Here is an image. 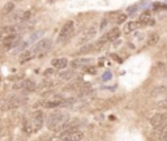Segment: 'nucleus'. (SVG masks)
Returning <instances> with one entry per match:
<instances>
[{
    "mask_svg": "<svg viewBox=\"0 0 167 141\" xmlns=\"http://www.w3.org/2000/svg\"><path fill=\"white\" fill-rule=\"evenodd\" d=\"M69 119V115L63 111H55L47 118V128L54 132H60L64 123Z\"/></svg>",
    "mask_w": 167,
    "mask_h": 141,
    "instance_id": "nucleus-1",
    "label": "nucleus"
},
{
    "mask_svg": "<svg viewBox=\"0 0 167 141\" xmlns=\"http://www.w3.org/2000/svg\"><path fill=\"white\" fill-rule=\"evenodd\" d=\"M43 123H45V114L41 110H35L32 113L30 119H29V124L32 127V131H39L42 128Z\"/></svg>",
    "mask_w": 167,
    "mask_h": 141,
    "instance_id": "nucleus-2",
    "label": "nucleus"
},
{
    "mask_svg": "<svg viewBox=\"0 0 167 141\" xmlns=\"http://www.w3.org/2000/svg\"><path fill=\"white\" fill-rule=\"evenodd\" d=\"M51 47H52V41L50 38H43L35 43V46L33 48V54L38 56H43V54H46L47 51L51 50Z\"/></svg>",
    "mask_w": 167,
    "mask_h": 141,
    "instance_id": "nucleus-3",
    "label": "nucleus"
},
{
    "mask_svg": "<svg viewBox=\"0 0 167 141\" xmlns=\"http://www.w3.org/2000/svg\"><path fill=\"white\" fill-rule=\"evenodd\" d=\"M84 138V132L80 129L60 132L59 141H81Z\"/></svg>",
    "mask_w": 167,
    "mask_h": 141,
    "instance_id": "nucleus-4",
    "label": "nucleus"
},
{
    "mask_svg": "<svg viewBox=\"0 0 167 141\" xmlns=\"http://www.w3.org/2000/svg\"><path fill=\"white\" fill-rule=\"evenodd\" d=\"M13 89L14 90H24L25 93H32L34 90H37V85H35V83L32 78H26L16 83L13 85Z\"/></svg>",
    "mask_w": 167,
    "mask_h": 141,
    "instance_id": "nucleus-5",
    "label": "nucleus"
},
{
    "mask_svg": "<svg viewBox=\"0 0 167 141\" xmlns=\"http://www.w3.org/2000/svg\"><path fill=\"white\" fill-rule=\"evenodd\" d=\"M73 32H75V22L69 20L63 25L59 35H57V42H64L65 39H68L73 34Z\"/></svg>",
    "mask_w": 167,
    "mask_h": 141,
    "instance_id": "nucleus-6",
    "label": "nucleus"
},
{
    "mask_svg": "<svg viewBox=\"0 0 167 141\" xmlns=\"http://www.w3.org/2000/svg\"><path fill=\"white\" fill-rule=\"evenodd\" d=\"M97 33H98V28L97 26H90L89 29H86L85 32H82L81 34H80V37H78V44H86V43H89L94 37L97 35Z\"/></svg>",
    "mask_w": 167,
    "mask_h": 141,
    "instance_id": "nucleus-7",
    "label": "nucleus"
},
{
    "mask_svg": "<svg viewBox=\"0 0 167 141\" xmlns=\"http://www.w3.org/2000/svg\"><path fill=\"white\" fill-rule=\"evenodd\" d=\"M27 103V97H22V95H12V97L7 101L5 103V108L11 110V108H17L21 107Z\"/></svg>",
    "mask_w": 167,
    "mask_h": 141,
    "instance_id": "nucleus-8",
    "label": "nucleus"
},
{
    "mask_svg": "<svg viewBox=\"0 0 167 141\" xmlns=\"http://www.w3.org/2000/svg\"><path fill=\"white\" fill-rule=\"evenodd\" d=\"M167 123V114L166 113H157L150 118V125L153 128H158Z\"/></svg>",
    "mask_w": 167,
    "mask_h": 141,
    "instance_id": "nucleus-9",
    "label": "nucleus"
},
{
    "mask_svg": "<svg viewBox=\"0 0 167 141\" xmlns=\"http://www.w3.org/2000/svg\"><path fill=\"white\" fill-rule=\"evenodd\" d=\"M2 41H3V47L5 50H11V48H13L20 42V37L16 35V34H12L9 37H5V38L2 39Z\"/></svg>",
    "mask_w": 167,
    "mask_h": 141,
    "instance_id": "nucleus-10",
    "label": "nucleus"
},
{
    "mask_svg": "<svg viewBox=\"0 0 167 141\" xmlns=\"http://www.w3.org/2000/svg\"><path fill=\"white\" fill-rule=\"evenodd\" d=\"M51 65H52V68H55L57 71H63L68 67V59L67 58H55L51 60Z\"/></svg>",
    "mask_w": 167,
    "mask_h": 141,
    "instance_id": "nucleus-11",
    "label": "nucleus"
},
{
    "mask_svg": "<svg viewBox=\"0 0 167 141\" xmlns=\"http://www.w3.org/2000/svg\"><path fill=\"white\" fill-rule=\"evenodd\" d=\"M139 24L145 25V26H154L155 25V20L151 17V14L149 12H144L140 18H139Z\"/></svg>",
    "mask_w": 167,
    "mask_h": 141,
    "instance_id": "nucleus-12",
    "label": "nucleus"
},
{
    "mask_svg": "<svg viewBox=\"0 0 167 141\" xmlns=\"http://www.w3.org/2000/svg\"><path fill=\"white\" fill-rule=\"evenodd\" d=\"M80 120L78 119H68L67 122L64 123V125L61 127V131L60 132H64V131H75L80 127Z\"/></svg>",
    "mask_w": 167,
    "mask_h": 141,
    "instance_id": "nucleus-13",
    "label": "nucleus"
},
{
    "mask_svg": "<svg viewBox=\"0 0 167 141\" xmlns=\"http://www.w3.org/2000/svg\"><path fill=\"white\" fill-rule=\"evenodd\" d=\"M154 136L158 141H167V123L161 125V127L155 128Z\"/></svg>",
    "mask_w": 167,
    "mask_h": 141,
    "instance_id": "nucleus-14",
    "label": "nucleus"
},
{
    "mask_svg": "<svg viewBox=\"0 0 167 141\" xmlns=\"http://www.w3.org/2000/svg\"><path fill=\"white\" fill-rule=\"evenodd\" d=\"M16 26L14 25H5L0 29V39H4L5 37H9L12 34H16Z\"/></svg>",
    "mask_w": 167,
    "mask_h": 141,
    "instance_id": "nucleus-15",
    "label": "nucleus"
},
{
    "mask_svg": "<svg viewBox=\"0 0 167 141\" xmlns=\"http://www.w3.org/2000/svg\"><path fill=\"white\" fill-rule=\"evenodd\" d=\"M91 63V59L90 58H78V59H75L73 62H72V67L73 68H81V67H85Z\"/></svg>",
    "mask_w": 167,
    "mask_h": 141,
    "instance_id": "nucleus-16",
    "label": "nucleus"
},
{
    "mask_svg": "<svg viewBox=\"0 0 167 141\" xmlns=\"http://www.w3.org/2000/svg\"><path fill=\"white\" fill-rule=\"evenodd\" d=\"M158 42H159V34L158 33H151V34L148 35V39H146L148 46L154 47V46H157V44H158Z\"/></svg>",
    "mask_w": 167,
    "mask_h": 141,
    "instance_id": "nucleus-17",
    "label": "nucleus"
},
{
    "mask_svg": "<svg viewBox=\"0 0 167 141\" xmlns=\"http://www.w3.org/2000/svg\"><path fill=\"white\" fill-rule=\"evenodd\" d=\"M14 8H16V5H14V3H13V2L5 3V5L2 8V14H3V16H8V14L13 13Z\"/></svg>",
    "mask_w": 167,
    "mask_h": 141,
    "instance_id": "nucleus-18",
    "label": "nucleus"
},
{
    "mask_svg": "<svg viewBox=\"0 0 167 141\" xmlns=\"http://www.w3.org/2000/svg\"><path fill=\"white\" fill-rule=\"evenodd\" d=\"M30 16H32L30 11H24V12H20V13H17L16 16H14V20H16V21H18V22H25L26 20H29V18H30Z\"/></svg>",
    "mask_w": 167,
    "mask_h": 141,
    "instance_id": "nucleus-19",
    "label": "nucleus"
},
{
    "mask_svg": "<svg viewBox=\"0 0 167 141\" xmlns=\"http://www.w3.org/2000/svg\"><path fill=\"white\" fill-rule=\"evenodd\" d=\"M140 26L141 25L137 21H129V22H127V24H125V33H132V32L137 30Z\"/></svg>",
    "mask_w": 167,
    "mask_h": 141,
    "instance_id": "nucleus-20",
    "label": "nucleus"
},
{
    "mask_svg": "<svg viewBox=\"0 0 167 141\" xmlns=\"http://www.w3.org/2000/svg\"><path fill=\"white\" fill-rule=\"evenodd\" d=\"M163 93H167V88L166 86H155L153 90H151V95L153 97H159V95H162Z\"/></svg>",
    "mask_w": 167,
    "mask_h": 141,
    "instance_id": "nucleus-21",
    "label": "nucleus"
},
{
    "mask_svg": "<svg viewBox=\"0 0 167 141\" xmlns=\"http://www.w3.org/2000/svg\"><path fill=\"white\" fill-rule=\"evenodd\" d=\"M33 58V53L32 51H25L20 55V63H25V62H29L30 59Z\"/></svg>",
    "mask_w": 167,
    "mask_h": 141,
    "instance_id": "nucleus-22",
    "label": "nucleus"
},
{
    "mask_svg": "<svg viewBox=\"0 0 167 141\" xmlns=\"http://www.w3.org/2000/svg\"><path fill=\"white\" fill-rule=\"evenodd\" d=\"M73 76H75L73 69H68V71H64L60 73V78H63V80H71V78H73Z\"/></svg>",
    "mask_w": 167,
    "mask_h": 141,
    "instance_id": "nucleus-23",
    "label": "nucleus"
},
{
    "mask_svg": "<svg viewBox=\"0 0 167 141\" xmlns=\"http://www.w3.org/2000/svg\"><path fill=\"white\" fill-rule=\"evenodd\" d=\"M82 48L81 50H80L78 51V54H86V53H89V51H93L94 50V46H93V44H88V43H86V44H82Z\"/></svg>",
    "mask_w": 167,
    "mask_h": 141,
    "instance_id": "nucleus-24",
    "label": "nucleus"
},
{
    "mask_svg": "<svg viewBox=\"0 0 167 141\" xmlns=\"http://www.w3.org/2000/svg\"><path fill=\"white\" fill-rule=\"evenodd\" d=\"M125 21H127V14H125V13H119L118 17H116V20H115V22H116L118 25L124 24Z\"/></svg>",
    "mask_w": 167,
    "mask_h": 141,
    "instance_id": "nucleus-25",
    "label": "nucleus"
},
{
    "mask_svg": "<svg viewBox=\"0 0 167 141\" xmlns=\"http://www.w3.org/2000/svg\"><path fill=\"white\" fill-rule=\"evenodd\" d=\"M85 72L86 73H89V75H96L97 73V68L94 65H85Z\"/></svg>",
    "mask_w": 167,
    "mask_h": 141,
    "instance_id": "nucleus-26",
    "label": "nucleus"
},
{
    "mask_svg": "<svg viewBox=\"0 0 167 141\" xmlns=\"http://www.w3.org/2000/svg\"><path fill=\"white\" fill-rule=\"evenodd\" d=\"M158 107H159V108H163V110H167V99L158 102Z\"/></svg>",
    "mask_w": 167,
    "mask_h": 141,
    "instance_id": "nucleus-27",
    "label": "nucleus"
},
{
    "mask_svg": "<svg viewBox=\"0 0 167 141\" xmlns=\"http://www.w3.org/2000/svg\"><path fill=\"white\" fill-rule=\"evenodd\" d=\"M55 71H56L55 68H50V69H46V71H45V76H46V77L51 76L52 73H55Z\"/></svg>",
    "mask_w": 167,
    "mask_h": 141,
    "instance_id": "nucleus-28",
    "label": "nucleus"
},
{
    "mask_svg": "<svg viewBox=\"0 0 167 141\" xmlns=\"http://www.w3.org/2000/svg\"><path fill=\"white\" fill-rule=\"evenodd\" d=\"M14 2H22V0H14Z\"/></svg>",
    "mask_w": 167,
    "mask_h": 141,
    "instance_id": "nucleus-29",
    "label": "nucleus"
}]
</instances>
